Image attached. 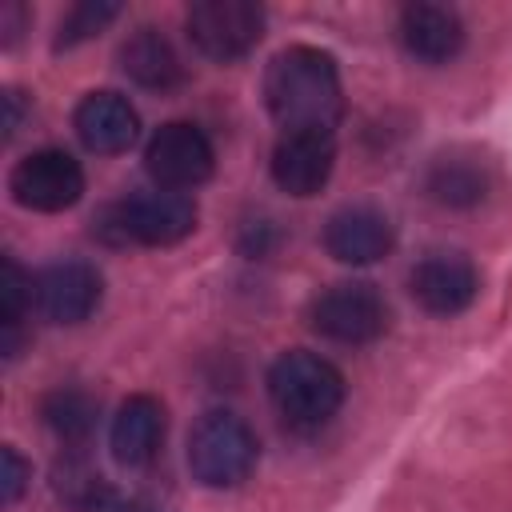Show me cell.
<instances>
[{
  "label": "cell",
  "instance_id": "5bb4252c",
  "mask_svg": "<svg viewBox=\"0 0 512 512\" xmlns=\"http://www.w3.org/2000/svg\"><path fill=\"white\" fill-rule=\"evenodd\" d=\"M400 44L424 64H448L464 48V20L444 4H408L400 12Z\"/></svg>",
  "mask_w": 512,
  "mask_h": 512
},
{
  "label": "cell",
  "instance_id": "277c9868",
  "mask_svg": "<svg viewBox=\"0 0 512 512\" xmlns=\"http://www.w3.org/2000/svg\"><path fill=\"white\" fill-rule=\"evenodd\" d=\"M112 224H100V232L116 244H148V248H164L184 240L196 228V204L188 192H172V188H152V192H136L124 204L108 208Z\"/></svg>",
  "mask_w": 512,
  "mask_h": 512
},
{
  "label": "cell",
  "instance_id": "5b68a950",
  "mask_svg": "<svg viewBox=\"0 0 512 512\" xmlns=\"http://www.w3.org/2000/svg\"><path fill=\"white\" fill-rule=\"evenodd\" d=\"M312 328L336 344H372L388 332V304L368 280H344L324 288L308 312Z\"/></svg>",
  "mask_w": 512,
  "mask_h": 512
},
{
  "label": "cell",
  "instance_id": "30bf717a",
  "mask_svg": "<svg viewBox=\"0 0 512 512\" xmlns=\"http://www.w3.org/2000/svg\"><path fill=\"white\" fill-rule=\"evenodd\" d=\"M100 272L88 260H56L36 276V308L52 324H80L100 304Z\"/></svg>",
  "mask_w": 512,
  "mask_h": 512
},
{
  "label": "cell",
  "instance_id": "3957f363",
  "mask_svg": "<svg viewBox=\"0 0 512 512\" xmlns=\"http://www.w3.org/2000/svg\"><path fill=\"white\" fill-rule=\"evenodd\" d=\"M256 432L236 412H204L188 432V468L208 488H232L256 468Z\"/></svg>",
  "mask_w": 512,
  "mask_h": 512
},
{
  "label": "cell",
  "instance_id": "6da1fadb",
  "mask_svg": "<svg viewBox=\"0 0 512 512\" xmlns=\"http://www.w3.org/2000/svg\"><path fill=\"white\" fill-rule=\"evenodd\" d=\"M264 104L284 132H328L344 116L336 60L320 48L292 44L264 72Z\"/></svg>",
  "mask_w": 512,
  "mask_h": 512
},
{
  "label": "cell",
  "instance_id": "4fadbf2b",
  "mask_svg": "<svg viewBox=\"0 0 512 512\" xmlns=\"http://www.w3.org/2000/svg\"><path fill=\"white\" fill-rule=\"evenodd\" d=\"M76 136L88 152L96 156H116V152H128L136 144V132H140V116L136 108L128 104V96L120 92H88L80 104H76Z\"/></svg>",
  "mask_w": 512,
  "mask_h": 512
},
{
  "label": "cell",
  "instance_id": "8992f818",
  "mask_svg": "<svg viewBox=\"0 0 512 512\" xmlns=\"http://www.w3.org/2000/svg\"><path fill=\"white\" fill-rule=\"evenodd\" d=\"M188 40L220 64L248 56L264 36V8L252 0H196L184 16Z\"/></svg>",
  "mask_w": 512,
  "mask_h": 512
},
{
  "label": "cell",
  "instance_id": "9c48e42d",
  "mask_svg": "<svg viewBox=\"0 0 512 512\" xmlns=\"http://www.w3.org/2000/svg\"><path fill=\"white\" fill-rule=\"evenodd\" d=\"M408 288H412V296H416V304L424 312H432V316H456V312H464L476 300L480 272L460 252H428L412 268Z\"/></svg>",
  "mask_w": 512,
  "mask_h": 512
},
{
  "label": "cell",
  "instance_id": "8fae6325",
  "mask_svg": "<svg viewBox=\"0 0 512 512\" xmlns=\"http://www.w3.org/2000/svg\"><path fill=\"white\" fill-rule=\"evenodd\" d=\"M336 164V140L328 132H284L272 148V180L288 196H316Z\"/></svg>",
  "mask_w": 512,
  "mask_h": 512
},
{
  "label": "cell",
  "instance_id": "ffe728a7",
  "mask_svg": "<svg viewBox=\"0 0 512 512\" xmlns=\"http://www.w3.org/2000/svg\"><path fill=\"white\" fill-rule=\"evenodd\" d=\"M120 16V4L116 0H80L68 8V16L60 20V36H56V48H76L80 40L96 36L104 24H112Z\"/></svg>",
  "mask_w": 512,
  "mask_h": 512
},
{
  "label": "cell",
  "instance_id": "7c38bea8",
  "mask_svg": "<svg viewBox=\"0 0 512 512\" xmlns=\"http://www.w3.org/2000/svg\"><path fill=\"white\" fill-rule=\"evenodd\" d=\"M396 244L392 220L372 204H348L324 224V248L340 264H376Z\"/></svg>",
  "mask_w": 512,
  "mask_h": 512
},
{
  "label": "cell",
  "instance_id": "44dd1931",
  "mask_svg": "<svg viewBox=\"0 0 512 512\" xmlns=\"http://www.w3.org/2000/svg\"><path fill=\"white\" fill-rule=\"evenodd\" d=\"M32 300H36V280L12 256H4V272H0V324H4V332L20 328Z\"/></svg>",
  "mask_w": 512,
  "mask_h": 512
},
{
  "label": "cell",
  "instance_id": "9a60e30c",
  "mask_svg": "<svg viewBox=\"0 0 512 512\" xmlns=\"http://www.w3.org/2000/svg\"><path fill=\"white\" fill-rule=\"evenodd\" d=\"M160 440H164V404L156 396H128L112 416V432H108L112 456L128 468H140L160 452Z\"/></svg>",
  "mask_w": 512,
  "mask_h": 512
},
{
  "label": "cell",
  "instance_id": "ba28073f",
  "mask_svg": "<svg viewBox=\"0 0 512 512\" xmlns=\"http://www.w3.org/2000/svg\"><path fill=\"white\" fill-rule=\"evenodd\" d=\"M12 200L32 212H64L84 192V168L64 148H40L24 156L8 176Z\"/></svg>",
  "mask_w": 512,
  "mask_h": 512
},
{
  "label": "cell",
  "instance_id": "d6986e66",
  "mask_svg": "<svg viewBox=\"0 0 512 512\" xmlns=\"http://www.w3.org/2000/svg\"><path fill=\"white\" fill-rule=\"evenodd\" d=\"M40 416L48 432L64 444H84L96 428V400L84 388H52L40 400Z\"/></svg>",
  "mask_w": 512,
  "mask_h": 512
},
{
  "label": "cell",
  "instance_id": "cb8c5ba5",
  "mask_svg": "<svg viewBox=\"0 0 512 512\" xmlns=\"http://www.w3.org/2000/svg\"><path fill=\"white\" fill-rule=\"evenodd\" d=\"M4 104H8V120H4V136H12V132L20 128V92H8V96H4Z\"/></svg>",
  "mask_w": 512,
  "mask_h": 512
},
{
  "label": "cell",
  "instance_id": "2e32d148",
  "mask_svg": "<svg viewBox=\"0 0 512 512\" xmlns=\"http://www.w3.org/2000/svg\"><path fill=\"white\" fill-rule=\"evenodd\" d=\"M120 68L128 80H136L148 92H172L184 80V64H180L172 40L156 28H136L120 44Z\"/></svg>",
  "mask_w": 512,
  "mask_h": 512
},
{
  "label": "cell",
  "instance_id": "603a6c76",
  "mask_svg": "<svg viewBox=\"0 0 512 512\" xmlns=\"http://www.w3.org/2000/svg\"><path fill=\"white\" fill-rule=\"evenodd\" d=\"M20 20H24V8H20V4H4L0 24H4V40H8V44L20 36Z\"/></svg>",
  "mask_w": 512,
  "mask_h": 512
},
{
  "label": "cell",
  "instance_id": "7402d4cb",
  "mask_svg": "<svg viewBox=\"0 0 512 512\" xmlns=\"http://www.w3.org/2000/svg\"><path fill=\"white\" fill-rule=\"evenodd\" d=\"M0 464H4V472H0V500L4 504H16L20 492H24V484H28V476H32V468H28V460L12 444L0 452Z\"/></svg>",
  "mask_w": 512,
  "mask_h": 512
},
{
  "label": "cell",
  "instance_id": "d4e9b609",
  "mask_svg": "<svg viewBox=\"0 0 512 512\" xmlns=\"http://www.w3.org/2000/svg\"><path fill=\"white\" fill-rule=\"evenodd\" d=\"M108 512H160V508L148 504V500H136V496H132V500H116Z\"/></svg>",
  "mask_w": 512,
  "mask_h": 512
},
{
  "label": "cell",
  "instance_id": "ac0fdd59",
  "mask_svg": "<svg viewBox=\"0 0 512 512\" xmlns=\"http://www.w3.org/2000/svg\"><path fill=\"white\" fill-rule=\"evenodd\" d=\"M484 188H488V176H484V164H476L472 156H440L428 172V192L432 200L448 204V208H468V204H480L484 200Z\"/></svg>",
  "mask_w": 512,
  "mask_h": 512
},
{
  "label": "cell",
  "instance_id": "52a82bcc",
  "mask_svg": "<svg viewBox=\"0 0 512 512\" xmlns=\"http://www.w3.org/2000/svg\"><path fill=\"white\" fill-rule=\"evenodd\" d=\"M212 164H216V152H212L208 136L188 120L160 124L144 148L148 176L156 180V188H172V192L204 184L212 176Z\"/></svg>",
  "mask_w": 512,
  "mask_h": 512
},
{
  "label": "cell",
  "instance_id": "7a4b0ae2",
  "mask_svg": "<svg viewBox=\"0 0 512 512\" xmlns=\"http://www.w3.org/2000/svg\"><path fill=\"white\" fill-rule=\"evenodd\" d=\"M268 396L292 428H320L344 404V376L324 356L288 348L268 368Z\"/></svg>",
  "mask_w": 512,
  "mask_h": 512
},
{
  "label": "cell",
  "instance_id": "e0dca14e",
  "mask_svg": "<svg viewBox=\"0 0 512 512\" xmlns=\"http://www.w3.org/2000/svg\"><path fill=\"white\" fill-rule=\"evenodd\" d=\"M52 492L72 508V512H108L116 504L112 496V484L80 456V452H68L52 464Z\"/></svg>",
  "mask_w": 512,
  "mask_h": 512
}]
</instances>
